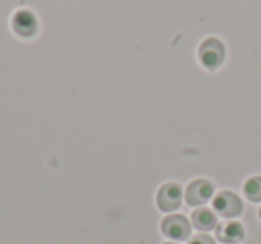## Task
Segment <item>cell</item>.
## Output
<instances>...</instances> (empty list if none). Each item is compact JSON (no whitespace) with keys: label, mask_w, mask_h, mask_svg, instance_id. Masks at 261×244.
<instances>
[{"label":"cell","mask_w":261,"mask_h":244,"mask_svg":"<svg viewBox=\"0 0 261 244\" xmlns=\"http://www.w3.org/2000/svg\"><path fill=\"white\" fill-rule=\"evenodd\" d=\"M199 61L204 68L217 70L225 59V47L217 38H206L199 47Z\"/></svg>","instance_id":"1"},{"label":"cell","mask_w":261,"mask_h":244,"mask_svg":"<svg viewBox=\"0 0 261 244\" xmlns=\"http://www.w3.org/2000/svg\"><path fill=\"white\" fill-rule=\"evenodd\" d=\"M160 228L161 233L170 240H174V242L186 240L192 235V223L188 221V218H185L181 214H168L167 218H163Z\"/></svg>","instance_id":"2"},{"label":"cell","mask_w":261,"mask_h":244,"mask_svg":"<svg viewBox=\"0 0 261 244\" xmlns=\"http://www.w3.org/2000/svg\"><path fill=\"white\" fill-rule=\"evenodd\" d=\"M182 187L177 182H165L156 193V205L161 212H174L182 205Z\"/></svg>","instance_id":"3"},{"label":"cell","mask_w":261,"mask_h":244,"mask_svg":"<svg viewBox=\"0 0 261 244\" xmlns=\"http://www.w3.org/2000/svg\"><path fill=\"white\" fill-rule=\"evenodd\" d=\"M215 194V186L206 178H197L193 182L188 184V187L185 189V200L190 207H202L204 203L213 198Z\"/></svg>","instance_id":"4"},{"label":"cell","mask_w":261,"mask_h":244,"mask_svg":"<svg viewBox=\"0 0 261 244\" xmlns=\"http://www.w3.org/2000/svg\"><path fill=\"white\" fill-rule=\"evenodd\" d=\"M213 210L222 218H238L243 210L242 200L231 191H220L213 198Z\"/></svg>","instance_id":"5"},{"label":"cell","mask_w":261,"mask_h":244,"mask_svg":"<svg viewBox=\"0 0 261 244\" xmlns=\"http://www.w3.org/2000/svg\"><path fill=\"white\" fill-rule=\"evenodd\" d=\"M11 27L20 38H33L38 33V18L31 9H18L11 18Z\"/></svg>","instance_id":"6"},{"label":"cell","mask_w":261,"mask_h":244,"mask_svg":"<svg viewBox=\"0 0 261 244\" xmlns=\"http://www.w3.org/2000/svg\"><path fill=\"white\" fill-rule=\"evenodd\" d=\"M245 237V228L242 223L234 221V219H227V221L217 225V239L224 244H238Z\"/></svg>","instance_id":"7"},{"label":"cell","mask_w":261,"mask_h":244,"mask_svg":"<svg viewBox=\"0 0 261 244\" xmlns=\"http://www.w3.org/2000/svg\"><path fill=\"white\" fill-rule=\"evenodd\" d=\"M192 225L195 226L199 232H210V230L217 228V225H218L217 212L206 207H199L197 210H193V214H192Z\"/></svg>","instance_id":"8"},{"label":"cell","mask_w":261,"mask_h":244,"mask_svg":"<svg viewBox=\"0 0 261 244\" xmlns=\"http://www.w3.org/2000/svg\"><path fill=\"white\" fill-rule=\"evenodd\" d=\"M243 193L254 203L261 201V176H250L245 184H243Z\"/></svg>","instance_id":"9"},{"label":"cell","mask_w":261,"mask_h":244,"mask_svg":"<svg viewBox=\"0 0 261 244\" xmlns=\"http://www.w3.org/2000/svg\"><path fill=\"white\" fill-rule=\"evenodd\" d=\"M188 244H215V239L211 235H207V233L200 232V233H197V235L190 237Z\"/></svg>","instance_id":"10"},{"label":"cell","mask_w":261,"mask_h":244,"mask_svg":"<svg viewBox=\"0 0 261 244\" xmlns=\"http://www.w3.org/2000/svg\"><path fill=\"white\" fill-rule=\"evenodd\" d=\"M163 244H179V242H174V240H168V242H163Z\"/></svg>","instance_id":"11"},{"label":"cell","mask_w":261,"mask_h":244,"mask_svg":"<svg viewBox=\"0 0 261 244\" xmlns=\"http://www.w3.org/2000/svg\"><path fill=\"white\" fill-rule=\"evenodd\" d=\"M259 219H261V208H259Z\"/></svg>","instance_id":"12"}]
</instances>
